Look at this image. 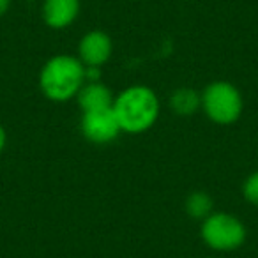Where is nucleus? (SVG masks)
Wrapping results in <instances>:
<instances>
[{
    "label": "nucleus",
    "mask_w": 258,
    "mask_h": 258,
    "mask_svg": "<svg viewBox=\"0 0 258 258\" xmlns=\"http://www.w3.org/2000/svg\"><path fill=\"white\" fill-rule=\"evenodd\" d=\"M202 239L211 249L233 251L246 242V226L228 212H212L202 223Z\"/></svg>",
    "instance_id": "nucleus-4"
},
{
    "label": "nucleus",
    "mask_w": 258,
    "mask_h": 258,
    "mask_svg": "<svg viewBox=\"0 0 258 258\" xmlns=\"http://www.w3.org/2000/svg\"><path fill=\"white\" fill-rule=\"evenodd\" d=\"M85 83V66L73 55H55L39 71V89L53 103L76 97Z\"/></svg>",
    "instance_id": "nucleus-2"
},
{
    "label": "nucleus",
    "mask_w": 258,
    "mask_h": 258,
    "mask_svg": "<svg viewBox=\"0 0 258 258\" xmlns=\"http://www.w3.org/2000/svg\"><path fill=\"white\" fill-rule=\"evenodd\" d=\"M113 111L122 133H145L159 117L158 94L145 85L127 87L113 99Z\"/></svg>",
    "instance_id": "nucleus-1"
},
{
    "label": "nucleus",
    "mask_w": 258,
    "mask_h": 258,
    "mask_svg": "<svg viewBox=\"0 0 258 258\" xmlns=\"http://www.w3.org/2000/svg\"><path fill=\"white\" fill-rule=\"evenodd\" d=\"M184 209H186L187 216L193 219H202L204 221L207 216H211L212 209H214V202H212V197L205 191H195L189 197L186 198V204H184Z\"/></svg>",
    "instance_id": "nucleus-10"
},
{
    "label": "nucleus",
    "mask_w": 258,
    "mask_h": 258,
    "mask_svg": "<svg viewBox=\"0 0 258 258\" xmlns=\"http://www.w3.org/2000/svg\"><path fill=\"white\" fill-rule=\"evenodd\" d=\"M242 195L249 204L258 205V170L253 172L246 180H244Z\"/></svg>",
    "instance_id": "nucleus-11"
},
{
    "label": "nucleus",
    "mask_w": 258,
    "mask_h": 258,
    "mask_svg": "<svg viewBox=\"0 0 258 258\" xmlns=\"http://www.w3.org/2000/svg\"><path fill=\"white\" fill-rule=\"evenodd\" d=\"M82 111H92V110H103V108L113 106V96L111 90L101 82H90L83 83L80 92L76 94Z\"/></svg>",
    "instance_id": "nucleus-8"
},
{
    "label": "nucleus",
    "mask_w": 258,
    "mask_h": 258,
    "mask_svg": "<svg viewBox=\"0 0 258 258\" xmlns=\"http://www.w3.org/2000/svg\"><path fill=\"white\" fill-rule=\"evenodd\" d=\"M170 108L179 117H191L202 108V94L191 87H179L170 96Z\"/></svg>",
    "instance_id": "nucleus-9"
},
{
    "label": "nucleus",
    "mask_w": 258,
    "mask_h": 258,
    "mask_svg": "<svg viewBox=\"0 0 258 258\" xmlns=\"http://www.w3.org/2000/svg\"><path fill=\"white\" fill-rule=\"evenodd\" d=\"M41 15L50 29L62 30L78 18L80 0H44Z\"/></svg>",
    "instance_id": "nucleus-7"
},
{
    "label": "nucleus",
    "mask_w": 258,
    "mask_h": 258,
    "mask_svg": "<svg viewBox=\"0 0 258 258\" xmlns=\"http://www.w3.org/2000/svg\"><path fill=\"white\" fill-rule=\"evenodd\" d=\"M113 43L110 36L103 30H90L82 37L78 44V58L83 66L101 68L111 57Z\"/></svg>",
    "instance_id": "nucleus-6"
},
{
    "label": "nucleus",
    "mask_w": 258,
    "mask_h": 258,
    "mask_svg": "<svg viewBox=\"0 0 258 258\" xmlns=\"http://www.w3.org/2000/svg\"><path fill=\"white\" fill-rule=\"evenodd\" d=\"M11 8V0H0V16H4Z\"/></svg>",
    "instance_id": "nucleus-13"
},
{
    "label": "nucleus",
    "mask_w": 258,
    "mask_h": 258,
    "mask_svg": "<svg viewBox=\"0 0 258 258\" xmlns=\"http://www.w3.org/2000/svg\"><path fill=\"white\" fill-rule=\"evenodd\" d=\"M202 110L209 120L228 125L239 120L244 110V101L239 89L230 82H212L202 92Z\"/></svg>",
    "instance_id": "nucleus-3"
},
{
    "label": "nucleus",
    "mask_w": 258,
    "mask_h": 258,
    "mask_svg": "<svg viewBox=\"0 0 258 258\" xmlns=\"http://www.w3.org/2000/svg\"><path fill=\"white\" fill-rule=\"evenodd\" d=\"M6 144H8V135H6L4 125L0 124V152H2L6 149Z\"/></svg>",
    "instance_id": "nucleus-12"
},
{
    "label": "nucleus",
    "mask_w": 258,
    "mask_h": 258,
    "mask_svg": "<svg viewBox=\"0 0 258 258\" xmlns=\"http://www.w3.org/2000/svg\"><path fill=\"white\" fill-rule=\"evenodd\" d=\"M80 129H82V135L85 137V140L96 145L111 144L122 133L117 117H115L113 106L103 108V110L83 111L82 120H80Z\"/></svg>",
    "instance_id": "nucleus-5"
}]
</instances>
